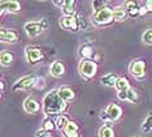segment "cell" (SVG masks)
<instances>
[{"label": "cell", "mask_w": 152, "mask_h": 137, "mask_svg": "<svg viewBox=\"0 0 152 137\" xmlns=\"http://www.w3.org/2000/svg\"><path fill=\"white\" fill-rule=\"evenodd\" d=\"M118 80L116 73H107L100 78V82L103 84L104 86H108V87H115L116 86V82Z\"/></svg>", "instance_id": "18"}, {"label": "cell", "mask_w": 152, "mask_h": 137, "mask_svg": "<svg viewBox=\"0 0 152 137\" xmlns=\"http://www.w3.org/2000/svg\"><path fill=\"white\" fill-rule=\"evenodd\" d=\"M105 112H107V115H108L109 121H116V120H118L121 118V115H122V108L116 103H110L109 106L105 108Z\"/></svg>", "instance_id": "11"}, {"label": "cell", "mask_w": 152, "mask_h": 137, "mask_svg": "<svg viewBox=\"0 0 152 137\" xmlns=\"http://www.w3.org/2000/svg\"><path fill=\"white\" fill-rule=\"evenodd\" d=\"M142 41L146 44H152V29H147L142 36Z\"/></svg>", "instance_id": "29"}, {"label": "cell", "mask_w": 152, "mask_h": 137, "mask_svg": "<svg viewBox=\"0 0 152 137\" xmlns=\"http://www.w3.org/2000/svg\"><path fill=\"white\" fill-rule=\"evenodd\" d=\"M116 89L117 91H124V90H127L129 89V81L125 78V77H118V80H117V82H116Z\"/></svg>", "instance_id": "24"}, {"label": "cell", "mask_w": 152, "mask_h": 137, "mask_svg": "<svg viewBox=\"0 0 152 137\" xmlns=\"http://www.w3.org/2000/svg\"><path fill=\"white\" fill-rule=\"evenodd\" d=\"M78 129H79V127H78V124L75 121H69L68 123V125L65 127V129L63 131V133L64 135H69V136H72V135H78Z\"/></svg>", "instance_id": "23"}, {"label": "cell", "mask_w": 152, "mask_h": 137, "mask_svg": "<svg viewBox=\"0 0 152 137\" xmlns=\"http://www.w3.org/2000/svg\"><path fill=\"white\" fill-rule=\"evenodd\" d=\"M61 10H63L64 16H74L75 15V1L74 0H64Z\"/></svg>", "instance_id": "17"}, {"label": "cell", "mask_w": 152, "mask_h": 137, "mask_svg": "<svg viewBox=\"0 0 152 137\" xmlns=\"http://www.w3.org/2000/svg\"><path fill=\"white\" fill-rule=\"evenodd\" d=\"M92 55H94V48L90 43H85L79 47V56L83 60H91Z\"/></svg>", "instance_id": "15"}, {"label": "cell", "mask_w": 152, "mask_h": 137, "mask_svg": "<svg viewBox=\"0 0 152 137\" xmlns=\"http://www.w3.org/2000/svg\"><path fill=\"white\" fill-rule=\"evenodd\" d=\"M126 17H127V10L125 9V7L117 5L113 8V19H115V21H125Z\"/></svg>", "instance_id": "19"}, {"label": "cell", "mask_w": 152, "mask_h": 137, "mask_svg": "<svg viewBox=\"0 0 152 137\" xmlns=\"http://www.w3.org/2000/svg\"><path fill=\"white\" fill-rule=\"evenodd\" d=\"M100 119H103V120H105L107 123L109 121V119H108V115H107V112H105V111H102V114H100Z\"/></svg>", "instance_id": "33"}, {"label": "cell", "mask_w": 152, "mask_h": 137, "mask_svg": "<svg viewBox=\"0 0 152 137\" xmlns=\"http://www.w3.org/2000/svg\"><path fill=\"white\" fill-rule=\"evenodd\" d=\"M144 8H146L147 13H152V0H147L144 3Z\"/></svg>", "instance_id": "32"}, {"label": "cell", "mask_w": 152, "mask_h": 137, "mask_svg": "<svg viewBox=\"0 0 152 137\" xmlns=\"http://www.w3.org/2000/svg\"><path fill=\"white\" fill-rule=\"evenodd\" d=\"M50 73H51V76L56 77V78L63 77L65 73V65L63 64V61H60V60L53 61L52 64L50 65Z\"/></svg>", "instance_id": "13"}, {"label": "cell", "mask_w": 152, "mask_h": 137, "mask_svg": "<svg viewBox=\"0 0 152 137\" xmlns=\"http://www.w3.org/2000/svg\"><path fill=\"white\" fill-rule=\"evenodd\" d=\"M58 91V96L61 97V99L64 102H69V101H73L74 99V91L72 87L69 86H61L57 89Z\"/></svg>", "instance_id": "14"}, {"label": "cell", "mask_w": 152, "mask_h": 137, "mask_svg": "<svg viewBox=\"0 0 152 137\" xmlns=\"http://www.w3.org/2000/svg\"><path fill=\"white\" fill-rule=\"evenodd\" d=\"M140 129H142V132L143 133H147V132H150L152 129V114H150L146 119H144V121H143V124H142Z\"/></svg>", "instance_id": "26"}, {"label": "cell", "mask_w": 152, "mask_h": 137, "mask_svg": "<svg viewBox=\"0 0 152 137\" xmlns=\"http://www.w3.org/2000/svg\"><path fill=\"white\" fill-rule=\"evenodd\" d=\"M35 135H37V137H51L50 135H48V132L43 131V129H38V131L35 132Z\"/></svg>", "instance_id": "31"}, {"label": "cell", "mask_w": 152, "mask_h": 137, "mask_svg": "<svg viewBox=\"0 0 152 137\" xmlns=\"http://www.w3.org/2000/svg\"><path fill=\"white\" fill-rule=\"evenodd\" d=\"M15 60V55L11 51H1L0 54V61H1L3 67H9Z\"/></svg>", "instance_id": "20"}, {"label": "cell", "mask_w": 152, "mask_h": 137, "mask_svg": "<svg viewBox=\"0 0 152 137\" xmlns=\"http://www.w3.org/2000/svg\"><path fill=\"white\" fill-rule=\"evenodd\" d=\"M125 9L127 10V15L131 17L140 16V7H138L137 1H125Z\"/></svg>", "instance_id": "16"}, {"label": "cell", "mask_w": 152, "mask_h": 137, "mask_svg": "<svg viewBox=\"0 0 152 137\" xmlns=\"http://www.w3.org/2000/svg\"><path fill=\"white\" fill-rule=\"evenodd\" d=\"M113 21H115V19H113V9L109 8V7L103 8L100 12L95 13L94 17H92V22L96 26H108Z\"/></svg>", "instance_id": "2"}, {"label": "cell", "mask_w": 152, "mask_h": 137, "mask_svg": "<svg viewBox=\"0 0 152 137\" xmlns=\"http://www.w3.org/2000/svg\"><path fill=\"white\" fill-rule=\"evenodd\" d=\"M3 91H4V82L1 81V93H3Z\"/></svg>", "instance_id": "36"}, {"label": "cell", "mask_w": 152, "mask_h": 137, "mask_svg": "<svg viewBox=\"0 0 152 137\" xmlns=\"http://www.w3.org/2000/svg\"><path fill=\"white\" fill-rule=\"evenodd\" d=\"M78 69H79V73H81L86 80H91L92 77L96 75L98 65H96V63L92 61V60H82L79 63Z\"/></svg>", "instance_id": "4"}, {"label": "cell", "mask_w": 152, "mask_h": 137, "mask_svg": "<svg viewBox=\"0 0 152 137\" xmlns=\"http://www.w3.org/2000/svg\"><path fill=\"white\" fill-rule=\"evenodd\" d=\"M42 129H43V131H46V132H48V133L52 132V131H55V129H57V127H56V121H53L50 116L44 118V119H43V121H42Z\"/></svg>", "instance_id": "22"}, {"label": "cell", "mask_w": 152, "mask_h": 137, "mask_svg": "<svg viewBox=\"0 0 152 137\" xmlns=\"http://www.w3.org/2000/svg\"><path fill=\"white\" fill-rule=\"evenodd\" d=\"M52 4L56 5V7H58V8H61V7H63V4H64V0H60V1H56V0H55V1H52Z\"/></svg>", "instance_id": "34"}, {"label": "cell", "mask_w": 152, "mask_h": 137, "mask_svg": "<svg viewBox=\"0 0 152 137\" xmlns=\"http://www.w3.org/2000/svg\"><path fill=\"white\" fill-rule=\"evenodd\" d=\"M44 86H46V81H44V78L43 77H38V81H37V84H35V86L34 87L42 90V89H44Z\"/></svg>", "instance_id": "30"}, {"label": "cell", "mask_w": 152, "mask_h": 137, "mask_svg": "<svg viewBox=\"0 0 152 137\" xmlns=\"http://www.w3.org/2000/svg\"><path fill=\"white\" fill-rule=\"evenodd\" d=\"M43 112L46 116L61 114L66 108V102L61 99L57 90H51L43 98Z\"/></svg>", "instance_id": "1"}, {"label": "cell", "mask_w": 152, "mask_h": 137, "mask_svg": "<svg viewBox=\"0 0 152 137\" xmlns=\"http://www.w3.org/2000/svg\"><path fill=\"white\" fill-rule=\"evenodd\" d=\"M129 72L138 80H142L144 77V72H146V63L143 60L131 61L129 65Z\"/></svg>", "instance_id": "6"}, {"label": "cell", "mask_w": 152, "mask_h": 137, "mask_svg": "<svg viewBox=\"0 0 152 137\" xmlns=\"http://www.w3.org/2000/svg\"><path fill=\"white\" fill-rule=\"evenodd\" d=\"M91 5H92V8H94V12L95 13H98L100 12L103 8H105L107 7V3L105 1H100V0H94V1L91 3Z\"/></svg>", "instance_id": "28"}, {"label": "cell", "mask_w": 152, "mask_h": 137, "mask_svg": "<svg viewBox=\"0 0 152 137\" xmlns=\"http://www.w3.org/2000/svg\"><path fill=\"white\" fill-rule=\"evenodd\" d=\"M64 137H79L78 135H72V136H69V135H64Z\"/></svg>", "instance_id": "35"}, {"label": "cell", "mask_w": 152, "mask_h": 137, "mask_svg": "<svg viewBox=\"0 0 152 137\" xmlns=\"http://www.w3.org/2000/svg\"><path fill=\"white\" fill-rule=\"evenodd\" d=\"M47 21L42 19V20H39V21H30V22H26L25 25H23V29H25L26 31V34L29 37H31V38H35L38 37L39 34H42V31L47 27Z\"/></svg>", "instance_id": "3"}, {"label": "cell", "mask_w": 152, "mask_h": 137, "mask_svg": "<svg viewBox=\"0 0 152 137\" xmlns=\"http://www.w3.org/2000/svg\"><path fill=\"white\" fill-rule=\"evenodd\" d=\"M25 56H26V60L30 63V64H37L43 59V52L42 50L37 47H26L25 48Z\"/></svg>", "instance_id": "7"}, {"label": "cell", "mask_w": 152, "mask_h": 137, "mask_svg": "<svg viewBox=\"0 0 152 137\" xmlns=\"http://www.w3.org/2000/svg\"><path fill=\"white\" fill-rule=\"evenodd\" d=\"M18 34L15 30L4 29V27L0 30V41L3 43H16V42H18Z\"/></svg>", "instance_id": "10"}, {"label": "cell", "mask_w": 152, "mask_h": 137, "mask_svg": "<svg viewBox=\"0 0 152 137\" xmlns=\"http://www.w3.org/2000/svg\"><path fill=\"white\" fill-rule=\"evenodd\" d=\"M60 26L64 30H70V31H78L79 30V25L78 21L74 16H63L60 19Z\"/></svg>", "instance_id": "8"}, {"label": "cell", "mask_w": 152, "mask_h": 137, "mask_svg": "<svg viewBox=\"0 0 152 137\" xmlns=\"http://www.w3.org/2000/svg\"><path fill=\"white\" fill-rule=\"evenodd\" d=\"M38 81V77L34 76V75H30V76H23L21 77L20 80L13 84L12 86V90L13 91H17V90H27L30 87H34L35 84Z\"/></svg>", "instance_id": "5"}, {"label": "cell", "mask_w": 152, "mask_h": 137, "mask_svg": "<svg viewBox=\"0 0 152 137\" xmlns=\"http://www.w3.org/2000/svg\"><path fill=\"white\" fill-rule=\"evenodd\" d=\"M56 127H57V129H60V131H64L65 129V127L68 125V123L70 121L69 119L65 116V115H60V116H57V119L56 120Z\"/></svg>", "instance_id": "25"}, {"label": "cell", "mask_w": 152, "mask_h": 137, "mask_svg": "<svg viewBox=\"0 0 152 137\" xmlns=\"http://www.w3.org/2000/svg\"><path fill=\"white\" fill-rule=\"evenodd\" d=\"M138 94L135 93V90L133 89V87H129V89L126 90V101L131 102V103H137L138 102Z\"/></svg>", "instance_id": "27"}, {"label": "cell", "mask_w": 152, "mask_h": 137, "mask_svg": "<svg viewBox=\"0 0 152 137\" xmlns=\"http://www.w3.org/2000/svg\"><path fill=\"white\" fill-rule=\"evenodd\" d=\"M39 102H38L35 98L33 97H27L25 101H23V110H25L27 114H37L39 111Z\"/></svg>", "instance_id": "12"}, {"label": "cell", "mask_w": 152, "mask_h": 137, "mask_svg": "<svg viewBox=\"0 0 152 137\" xmlns=\"http://www.w3.org/2000/svg\"><path fill=\"white\" fill-rule=\"evenodd\" d=\"M99 137H115V131H113L112 124L108 121L99 129Z\"/></svg>", "instance_id": "21"}, {"label": "cell", "mask_w": 152, "mask_h": 137, "mask_svg": "<svg viewBox=\"0 0 152 137\" xmlns=\"http://www.w3.org/2000/svg\"><path fill=\"white\" fill-rule=\"evenodd\" d=\"M0 9H1V15H4V13H17L21 10V4L16 0H3L0 3Z\"/></svg>", "instance_id": "9"}]
</instances>
